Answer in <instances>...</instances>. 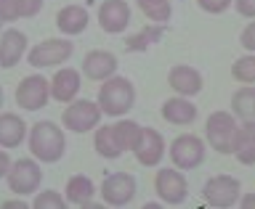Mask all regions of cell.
<instances>
[{
  "label": "cell",
  "instance_id": "obj_1",
  "mask_svg": "<svg viewBox=\"0 0 255 209\" xmlns=\"http://www.w3.org/2000/svg\"><path fill=\"white\" fill-rule=\"evenodd\" d=\"M29 151L37 162L43 164H56L61 162L64 154H67V138H64V130L51 119H43V122H35L29 130Z\"/></svg>",
  "mask_w": 255,
  "mask_h": 209
},
{
  "label": "cell",
  "instance_id": "obj_2",
  "mask_svg": "<svg viewBox=\"0 0 255 209\" xmlns=\"http://www.w3.org/2000/svg\"><path fill=\"white\" fill-rule=\"evenodd\" d=\"M96 103L107 117H123L135 103V87L128 77H109L99 87V101Z\"/></svg>",
  "mask_w": 255,
  "mask_h": 209
},
{
  "label": "cell",
  "instance_id": "obj_3",
  "mask_svg": "<svg viewBox=\"0 0 255 209\" xmlns=\"http://www.w3.org/2000/svg\"><path fill=\"white\" fill-rule=\"evenodd\" d=\"M237 119L229 111H213L205 122V138L218 154L234 151V135H237Z\"/></svg>",
  "mask_w": 255,
  "mask_h": 209
},
{
  "label": "cell",
  "instance_id": "obj_4",
  "mask_svg": "<svg viewBox=\"0 0 255 209\" xmlns=\"http://www.w3.org/2000/svg\"><path fill=\"white\" fill-rule=\"evenodd\" d=\"M72 53H75V43H69L67 37H48L27 53V61L35 69H48L64 64Z\"/></svg>",
  "mask_w": 255,
  "mask_h": 209
},
{
  "label": "cell",
  "instance_id": "obj_5",
  "mask_svg": "<svg viewBox=\"0 0 255 209\" xmlns=\"http://www.w3.org/2000/svg\"><path fill=\"white\" fill-rule=\"evenodd\" d=\"M5 180H8V188H11L16 196H29V194H37L40 191L43 170H40L37 159H19V162L11 164Z\"/></svg>",
  "mask_w": 255,
  "mask_h": 209
},
{
  "label": "cell",
  "instance_id": "obj_6",
  "mask_svg": "<svg viewBox=\"0 0 255 209\" xmlns=\"http://www.w3.org/2000/svg\"><path fill=\"white\" fill-rule=\"evenodd\" d=\"M154 194L159 196V202L167 207H178L186 202L189 196V183L183 178V172L175 167V170H157L154 175Z\"/></svg>",
  "mask_w": 255,
  "mask_h": 209
},
{
  "label": "cell",
  "instance_id": "obj_7",
  "mask_svg": "<svg viewBox=\"0 0 255 209\" xmlns=\"http://www.w3.org/2000/svg\"><path fill=\"white\" fill-rule=\"evenodd\" d=\"M101 114H104V111H101L99 103H93L88 98H80V101L75 98L67 109H64L61 122L72 133H88V130H93V127H99Z\"/></svg>",
  "mask_w": 255,
  "mask_h": 209
},
{
  "label": "cell",
  "instance_id": "obj_8",
  "mask_svg": "<svg viewBox=\"0 0 255 209\" xmlns=\"http://www.w3.org/2000/svg\"><path fill=\"white\" fill-rule=\"evenodd\" d=\"M138 183L130 172H112L101 183V199L107 207H128L135 199Z\"/></svg>",
  "mask_w": 255,
  "mask_h": 209
},
{
  "label": "cell",
  "instance_id": "obj_9",
  "mask_svg": "<svg viewBox=\"0 0 255 209\" xmlns=\"http://www.w3.org/2000/svg\"><path fill=\"white\" fill-rule=\"evenodd\" d=\"M202 196H205V202L215 209H229L239 202L242 186H239V180L231 178V175H215V178H210L205 183Z\"/></svg>",
  "mask_w": 255,
  "mask_h": 209
},
{
  "label": "cell",
  "instance_id": "obj_10",
  "mask_svg": "<svg viewBox=\"0 0 255 209\" xmlns=\"http://www.w3.org/2000/svg\"><path fill=\"white\" fill-rule=\"evenodd\" d=\"M170 162L178 170H197L205 162V140L191 135V133L178 135L170 143Z\"/></svg>",
  "mask_w": 255,
  "mask_h": 209
},
{
  "label": "cell",
  "instance_id": "obj_11",
  "mask_svg": "<svg viewBox=\"0 0 255 209\" xmlns=\"http://www.w3.org/2000/svg\"><path fill=\"white\" fill-rule=\"evenodd\" d=\"M51 98V82L40 74H29L24 77L19 87H16V103L24 111H40Z\"/></svg>",
  "mask_w": 255,
  "mask_h": 209
},
{
  "label": "cell",
  "instance_id": "obj_12",
  "mask_svg": "<svg viewBox=\"0 0 255 209\" xmlns=\"http://www.w3.org/2000/svg\"><path fill=\"white\" fill-rule=\"evenodd\" d=\"M130 24V5L125 0H104L99 5V27L107 35H120Z\"/></svg>",
  "mask_w": 255,
  "mask_h": 209
},
{
  "label": "cell",
  "instance_id": "obj_13",
  "mask_svg": "<svg viewBox=\"0 0 255 209\" xmlns=\"http://www.w3.org/2000/svg\"><path fill=\"white\" fill-rule=\"evenodd\" d=\"M165 151H167V146H165L162 133H157L154 127H143L141 143H138V148L133 151V156L141 167H157L165 159Z\"/></svg>",
  "mask_w": 255,
  "mask_h": 209
},
{
  "label": "cell",
  "instance_id": "obj_14",
  "mask_svg": "<svg viewBox=\"0 0 255 209\" xmlns=\"http://www.w3.org/2000/svg\"><path fill=\"white\" fill-rule=\"evenodd\" d=\"M117 71V56L109 51H91L83 59V74L93 82H104V79L115 77Z\"/></svg>",
  "mask_w": 255,
  "mask_h": 209
},
{
  "label": "cell",
  "instance_id": "obj_15",
  "mask_svg": "<svg viewBox=\"0 0 255 209\" xmlns=\"http://www.w3.org/2000/svg\"><path fill=\"white\" fill-rule=\"evenodd\" d=\"M167 82H170V87L178 95H183V98H191V95H197L199 90H202V74L189 67V64H175V67L170 69V74H167Z\"/></svg>",
  "mask_w": 255,
  "mask_h": 209
},
{
  "label": "cell",
  "instance_id": "obj_16",
  "mask_svg": "<svg viewBox=\"0 0 255 209\" xmlns=\"http://www.w3.org/2000/svg\"><path fill=\"white\" fill-rule=\"evenodd\" d=\"M80 87H83V82H80V71L72 69V67H64L53 74L51 79V98L59 101V103H72L77 98Z\"/></svg>",
  "mask_w": 255,
  "mask_h": 209
},
{
  "label": "cell",
  "instance_id": "obj_17",
  "mask_svg": "<svg viewBox=\"0 0 255 209\" xmlns=\"http://www.w3.org/2000/svg\"><path fill=\"white\" fill-rule=\"evenodd\" d=\"M24 53H27V35L19 29H5L0 35V67L3 69L16 67Z\"/></svg>",
  "mask_w": 255,
  "mask_h": 209
},
{
  "label": "cell",
  "instance_id": "obj_18",
  "mask_svg": "<svg viewBox=\"0 0 255 209\" xmlns=\"http://www.w3.org/2000/svg\"><path fill=\"white\" fill-rule=\"evenodd\" d=\"M91 24V16L83 5H64L59 13H56V27H59L61 35L67 37H75V35H83Z\"/></svg>",
  "mask_w": 255,
  "mask_h": 209
},
{
  "label": "cell",
  "instance_id": "obj_19",
  "mask_svg": "<svg viewBox=\"0 0 255 209\" xmlns=\"http://www.w3.org/2000/svg\"><path fill=\"white\" fill-rule=\"evenodd\" d=\"M24 138H27V122L13 111L0 114V148H19Z\"/></svg>",
  "mask_w": 255,
  "mask_h": 209
},
{
  "label": "cell",
  "instance_id": "obj_20",
  "mask_svg": "<svg viewBox=\"0 0 255 209\" xmlns=\"http://www.w3.org/2000/svg\"><path fill=\"white\" fill-rule=\"evenodd\" d=\"M159 114H162L165 122L170 125H178V127H186L197 119V106L191 103L189 98H183V95H178V98H167L162 103V109H159Z\"/></svg>",
  "mask_w": 255,
  "mask_h": 209
},
{
  "label": "cell",
  "instance_id": "obj_21",
  "mask_svg": "<svg viewBox=\"0 0 255 209\" xmlns=\"http://www.w3.org/2000/svg\"><path fill=\"white\" fill-rule=\"evenodd\" d=\"M231 154L237 156L239 164H247V167L255 164V122H242L237 127L234 151Z\"/></svg>",
  "mask_w": 255,
  "mask_h": 209
},
{
  "label": "cell",
  "instance_id": "obj_22",
  "mask_svg": "<svg viewBox=\"0 0 255 209\" xmlns=\"http://www.w3.org/2000/svg\"><path fill=\"white\" fill-rule=\"evenodd\" d=\"M112 133H115V140H117V146L123 148V154L125 151H133L138 148V143H141V135H143V127L138 122H133V119H120V122L112 125Z\"/></svg>",
  "mask_w": 255,
  "mask_h": 209
},
{
  "label": "cell",
  "instance_id": "obj_23",
  "mask_svg": "<svg viewBox=\"0 0 255 209\" xmlns=\"http://www.w3.org/2000/svg\"><path fill=\"white\" fill-rule=\"evenodd\" d=\"M93 194H96V186L88 175H72L67 188H64V199L75 207H85L93 199Z\"/></svg>",
  "mask_w": 255,
  "mask_h": 209
},
{
  "label": "cell",
  "instance_id": "obj_24",
  "mask_svg": "<svg viewBox=\"0 0 255 209\" xmlns=\"http://www.w3.org/2000/svg\"><path fill=\"white\" fill-rule=\"evenodd\" d=\"M231 109H234V117H239L242 122H255V87L253 85L239 87L231 95Z\"/></svg>",
  "mask_w": 255,
  "mask_h": 209
},
{
  "label": "cell",
  "instance_id": "obj_25",
  "mask_svg": "<svg viewBox=\"0 0 255 209\" xmlns=\"http://www.w3.org/2000/svg\"><path fill=\"white\" fill-rule=\"evenodd\" d=\"M93 148H96V154H99L101 159H120V156H123V148L117 146L115 133H112V125L99 127V130H96V135H93Z\"/></svg>",
  "mask_w": 255,
  "mask_h": 209
},
{
  "label": "cell",
  "instance_id": "obj_26",
  "mask_svg": "<svg viewBox=\"0 0 255 209\" xmlns=\"http://www.w3.org/2000/svg\"><path fill=\"white\" fill-rule=\"evenodd\" d=\"M162 35H165L162 24H151V27H143V29L138 32V35L128 37V40H125V48H128V51H133V53L146 51L149 45L159 43V37H162Z\"/></svg>",
  "mask_w": 255,
  "mask_h": 209
},
{
  "label": "cell",
  "instance_id": "obj_27",
  "mask_svg": "<svg viewBox=\"0 0 255 209\" xmlns=\"http://www.w3.org/2000/svg\"><path fill=\"white\" fill-rule=\"evenodd\" d=\"M138 8L143 11V16L154 24H165V21H170V16H173L170 0H138Z\"/></svg>",
  "mask_w": 255,
  "mask_h": 209
},
{
  "label": "cell",
  "instance_id": "obj_28",
  "mask_svg": "<svg viewBox=\"0 0 255 209\" xmlns=\"http://www.w3.org/2000/svg\"><path fill=\"white\" fill-rule=\"evenodd\" d=\"M231 77L239 85H255V53H247L242 59H237L234 67H231Z\"/></svg>",
  "mask_w": 255,
  "mask_h": 209
},
{
  "label": "cell",
  "instance_id": "obj_29",
  "mask_svg": "<svg viewBox=\"0 0 255 209\" xmlns=\"http://www.w3.org/2000/svg\"><path fill=\"white\" fill-rule=\"evenodd\" d=\"M64 204H67V199L59 191H37V196L32 199L35 209H64Z\"/></svg>",
  "mask_w": 255,
  "mask_h": 209
},
{
  "label": "cell",
  "instance_id": "obj_30",
  "mask_svg": "<svg viewBox=\"0 0 255 209\" xmlns=\"http://www.w3.org/2000/svg\"><path fill=\"white\" fill-rule=\"evenodd\" d=\"M21 19V8H19V0H0V21H16Z\"/></svg>",
  "mask_w": 255,
  "mask_h": 209
},
{
  "label": "cell",
  "instance_id": "obj_31",
  "mask_svg": "<svg viewBox=\"0 0 255 209\" xmlns=\"http://www.w3.org/2000/svg\"><path fill=\"white\" fill-rule=\"evenodd\" d=\"M231 3L234 0H197V5L202 8L205 13H213V16H218V13H226Z\"/></svg>",
  "mask_w": 255,
  "mask_h": 209
},
{
  "label": "cell",
  "instance_id": "obj_32",
  "mask_svg": "<svg viewBox=\"0 0 255 209\" xmlns=\"http://www.w3.org/2000/svg\"><path fill=\"white\" fill-rule=\"evenodd\" d=\"M43 3L45 0H19V8H21V19H32L43 11Z\"/></svg>",
  "mask_w": 255,
  "mask_h": 209
},
{
  "label": "cell",
  "instance_id": "obj_33",
  "mask_svg": "<svg viewBox=\"0 0 255 209\" xmlns=\"http://www.w3.org/2000/svg\"><path fill=\"white\" fill-rule=\"evenodd\" d=\"M239 43L247 53H255V21H250L247 27L242 29V35H239Z\"/></svg>",
  "mask_w": 255,
  "mask_h": 209
},
{
  "label": "cell",
  "instance_id": "obj_34",
  "mask_svg": "<svg viewBox=\"0 0 255 209\" xmlns=\"http://www.w3.org/2000/svg\"><path fill=\"white\" fill-rule=\"evenodd\" d=\"M234 8L245 19H255V0H234Z\"/></svg>",
  "mask_w": 255,
  "mask_h": 209
},
{
  "label": "cell",
  "instance_id": "obj_35",
  "mask_svg": "<svg viewBox=\"0 0 255 209\" xmlns=\"http://www.w3.org/2000/svg\"><path fill=\"white\" fill-rule=\"evenodd\" d=\"M11 156H8L5 154V151H0V180H3L5 178V175H8V170H11Z\"/></svg>",
  "mask_w": 255,
  "mask_h": 209
},
{
  "label": "cell",
  "instance_id": "obj_36",
  "mask_svg": "<svg viewBox=\"0 0 255 209\" xmlns=\"http://www.w3.org/2000/svg\"><path fill=\"white\" fill-rule=\"evenodd\" d=\"M242 209H255V194H245V196H239V202H237Z\"/></svg>",
  "mask_w": 255,
  "mask_h": 209
},
{
  "label": "cell",
  "instance_id": "obj_37",
  "mask_svg": "<svg viewBox=\"0 0 255 209\" xmlns=\"http://www.w3.org/2000/svg\"><path fill=\"white\" fill-rule=\"evenodd\" d=\"M3 207H5V209H27V204H24L21 199H16V202H5Z\"/></svg>",
  "mask_w": 255,
  "mask_h": 209
},
{
  "label": "cell",
  "instance_id": "obj_38",
  "mask_svg": "<svg viewBox=\"0 0 255 209\" xmlns=\"http://www.w3.org/2000/svg\"><path fill=\"white\" fill-rule=\"evenodd\" d=\"M0 106H3V87H0Z\"/></svg>",
  "mask_w": 255,
  "mask_h": 209
},
{
  "label": "cell",
  "instance_id": "obj_39",
  "mask_svg": "<svg viewBox=\"0 0 255 209\" xmlns=\"http://www.w3.org/2000/svg\"><path fill=\"white\" fill-rule=\"evenodd\" d=\"M0 24H3V21H0Z\"/></svg>",
  "mask_w": 255,
  "mask_h": 209
}]
</instances>
